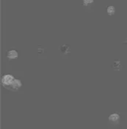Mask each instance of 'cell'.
<instances>
[{
  "instance_id": "cell-1",
  "label": "cell",
  "mask_w": 127,
  "mask_h": 129,
  "mask_svg": "<svg viewBox=\"0 0 127 129\" xmlns=\"http://www.w3.org/2000/svg\"><path fill=\"white\" fill-rule=\"evenodd\" d=\"M14 77L11 75H5L2 78V83L4 85H7V86H11V84L13 83L14 80Z\"/></svg>"
},
{
  "instance_id": "cell-2",
  "label": "cell",
  "mask_w": 127,
  "mask_h": 129,
  "mask_svg": "<svg viewBox=\"0 0 127 129\" xmlns=\"http://www.w3.org/2000/svg\"><path fill=\"white\" fill-rule=\"evenodd\" d=\"M59 51L62 53V55L67 56L71 53V48L67 44H62L59 47Z\"/></svg>"
},
{
  "instance_id": "cell-3",
  "label": "cell",
  "mask_w": 127,
  "mask_h": 129,
  "mask_svg": "<svg viewBox=\"0 0 127 129\" xmlns=\"http://www.w3.org/2000/svg\"><path fill=\"white\" fill-rule=\"evenodd\" d=\"M18 52H17V51L15 50V49H11V50H8V51L6 52V57H7L8 59H11V60L17 59V58L18 57Z\"/></svg>"
},
{
  "instance_id": "cell-4",
  "label": "cell",
  "mask_w": 127,
  "mask_h": 129,
  "mask_svg": "<svg viewBox=\"0 0 127 129\" xmlns=\"http://www.w3.org/2000/svg\"><path fill=\"white\" fill-rule=\"evenodd\" d=\"M109 120L112 123H117L120 121V115L117 113H111L109 115Z\"/></svg>"
},
{
  "instance_id": "cell-5",
  "label": "cell",
  "mask_w": 127,
  "mask_h": 129,
  "mask_svg": "<svg viewBox=\"0 0 127 129\" xmlns=\"http://www.w3.org/2000/svg\"><path fill=\"white\" fill-rule=\"evenodd\" d=\"M112 68H113V70H114L116 71L120 70L121 68H122V64H121L120 60H114L113 64H112Z\"/></svg>"
},
{
  "instance_id": "cell-6",
  "label": "cell",
  "mask_w": 127,
  "mask_h": 129,
  "mask_svg": "<svg viewBox=\"0 0 127 129\" xmlns=\"http://www.w3.org/2000/svg\"><path fill=\"white\" fill-rule=\"evenodd\" d=\"M11 87L13 88V89H19L21 87H22V82L19 79H14L13 83L11 84Z\"/></svg>"
},
{
  "instance_id": "cell-7",
  "label": "cell",
  "mask_w": 127,
  "mask_h": 129,
  "mask_svg": "<svg viewBox=\"0 0 127 129\" xmlns=\"http://www.w3.org/2000/svg\"><path fill=\"white\" fill-rule=\"evenodd\" d=\"M106 11L109 15L111 16V15L114 14V13H115V8L112 5H110L106 8Z\"/></svg>"
},
{
  "instance_id": "cell-8",
  "label": "cell",
  "mask_w": 127,
  "mask_h": 129,
  "mask_svg": "<svg viewBox=\"0 0 127 129\" xmlns=\"http://www.w3.org/2000/svg\"><path fill=\"white\" fill-rule=\"evenodd\" d=\"M94 2V0H83V5L84 6H88Z\"/></svg>"
}]
</instances>
